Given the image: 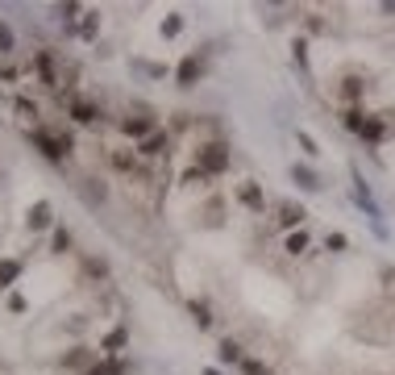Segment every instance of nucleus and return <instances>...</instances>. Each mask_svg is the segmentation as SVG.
<instances>
[{"instance_id": "obj_17", "label": "nucleus", "mask_w": 395, "mask_h": 375, "mask_svg": "<svg viewBox=\"0 0 395 375\" xmlns=\"http://www.w3.org/2000/svg\"><path fill=\"white\" fill-rule=\"evenodd\" d=\"M362 92H367V83H362L358 75H346V79H342V88H337V96L346 100V109H354V104L362 100Z\"/></svg>"}, {"instance_id": "obj_19", "label": "nucleus", "mask_w": 395, "mask_h": 375, "mask_svg": "<svg viewBox=\"0 0 395 375\" xmlns=\"http://www.w3.org/2000/svg\"><path fill=\"white\" fill-rule=\"evenodd\" d=\"M129 342V326H117V330H108L104 334V342H100V351H108V359H117V351Z\"/></svg>"}, {"instance_id": "obj_15", "label": "nucleus", "mask_w": 395, "mask_h": 375, "mask_svg": "<svg viewBox=\"0 0 395 375\" xmlns=\"http://www.w3.org/2000/svg\"><path fill=\"white\" fill-rule=\"evenodd\" d=\"M221 213H225V200H221V196H208V205H204L196 217H200V225H204V230H217V225L225 221Z\"/></svg>"}, {"instance_id": "obj_29", "label": "nucleus", "mask_w": 395, "mask_h": 375, "mask_svg": "<svg viewBox=\"0 0 395 375\" xmlns=\"http://www.w3.org/2000/svg\"><path fill=\"white\" fill-rule=\"evenodd\" d=\"M12 109H17V117H25V121H37V104H33V100L17 96V100H12Z\"/></svg>"}, {"instance_id": "obj_27", "label": "nucleus", "mask_w": 395, "mask_h": 375, "mask_svg": "<svg viewBox=\"0 0 395 375\" xmlns=\"http://www.w3.org/2000/svg\"><path fill=\"white\" fill-rule=\"evenodd\" d=\"M83 375H125V363H121V359H104V363L87 367Z\"/></svg>"}, {"instance_id": "obj_24", "label": "nucleus", "mask_w": 395, "mask_h": 375, "mask_svg": "<svg viewBox=\"0 0 395 375\" xmlns=\"http://www.w3.org/2000/svg\"><path fill=\"white\" fill-rule=\"evenodd\" d=\"M283 250H287L292 259H300V255L308 250V234H304V230H296V234H287V238H283Z\"/></svg>"}, {"instance_id": "obj_20", "label": "nucleus", "mask_w": 395, "mask_h": 375, "mask_svg": "<svg viewBox=\"0 0 395 375\" xmlns=\"http://www.w3.org/2000/svg\"><path fill=\"white\" fill-rule=\"evenodd\" d=\"M21 271H25L21 259H0V288H12L21 280Z\"/></svg>"}, {"instance_id": "obj_16", "label": "nucleus", "mask_w": 395, "mask_h": 375, "mask_svg": "<svg viewBox=\"0 0 395 375\" xmlns=\"http://www.w3.org/2000/svg\"><path fill=\"white\" fill-rule=\"evenodd\" d=\"M62 367H67V372H79V367L87 372V367H96V351L75 346V351H67V355H62Z\"/></svg>"}, {"instance_id": "obj_23", "label": "nucleus", "mask_w": 395, "mask_h": 375, "mask_svg": "<svg viewBox=\"0 0 395 375\" xmlns=\"http://www.w3.org/2000/svg\"><path fill=\"white\" fill-rule=\"evenodd\" d=\"M71 250V230L67 225H54V234H50V255H67Z\"/></svg>"}, {"instance_id": "obj_37", "label": "nucleus", "mask_w": 395, "mask_h": 375, "mask_svg": "<svg viewBox=\"0 0 395 375\" xmlns=\"http://www.w3.org/2000/svg\"><path fill=\"white\" fill-rule=\"evenodd\" d=\"M296 138H300V146H304L308 154H321V150H317V142H312V134H304V129H296Z\"/></svg>"}, {"instance_id": "obj_28", "label": "nucleus", "mask_w": 395, "mask_h": 375, "mask_svg": "<svg viewBox=\"0 0 395 375\" xmlns=\"http://www.w3.org/2000/svg\"><path fill=\"white\" fill-rule=\"evenodd\" d=\"M12 50H17V33L8 21H0V54H12Z\"/></svg>"}, {"instance_id": "obj_4", "label": "nucleus", "mask_w": 395, "mask_h": 375, "mask_svg": "<svg viewBox=\"0 0 395 375\" xmlns=\"http://www.w3.org/2000/svg\"><path fill=\"white\" fill-rule=\"evenodd\" d=\"M67 113H71L75 125H96V121L104 117V109H100L96 100H87V96H71V100H67Z\"/></svg>"}, {"instance_id": "obj_7", "label": "nucleus", "mask_w": 395, "mask_h": 375, "mask_svg": "<svg viewBox=\"0 0 395 375\" xmlns=\"http://www.w3.org/2000/svg\"><path fill=\"white\" fill-rule=\"evenodd\" d=\"M46 225H54V205H50V200H33L29 213H25V230L37 234V230H46Z\"/></svg>"}, {"instance_id": "obj_5", "label": "nucleus", "mask_w": 395, "mask_h": 375, "mask_svg": "<svg viewBox=\"0 0 395 375\" xmlns=\"http://www.w3.org/2000/svg\"><path fill=\"white\" fill-rule=\"evenodd\" d=\"M121 134L133 138V142H146L150 134H158V121L154 113H137V117H121Z\"/></svg>"}, {"instance_id": "obj_3", "label": "nucleus", "mask_w": 395, "mask_h": 375, "mask_svg": "<svg viewBox=\"0 0 395 375\" xmlns=\"http://www.w3.org/2000/svg\"><path fill=\"white\" fill-rule=\"evenodd\" d=\"M204 71H208V58L204 54H183V63H179V71H175V83L179 88H196L200 79H204Z\"/></svg>"}, {"instance_id": "obj_13", "label": "nucleus", "mask_w": 395, "mask_h": 375, "mask_svg": "<svg viewBox=\"0 0 395 375\" xmlns=\"http://www.w3.org/2000/svg\"><path fill=\"white\" fill-rule=\"evenodd\" d=\"M33 71L42 75L46 88H58V71H54V54H50V50H37V54H33Z\"/></svg>"}, {"instance_id": "obj_8", "label": "nucleus", "mask_w": 395, "mask_h": 375, "mask_svg": "<svg viewBox=\"0 0 395 375\" xmlns=\"http://www.w3.org/2000/svg\"><path fill=\"white\" fill-rule=\"evenodd\" d=\"M167 150H171V134H150L146 142H137V154L142 159H167Z\"/></svg>"}, {"instance_id": "obj_10", "label": "nucleus", "mask_w": 395, "mask_h": 375, "mask_svg": "<svg viewBox=\"0 0 395 375\" xmlns=\"http://www.w3.org/2000/svg\"><path fill=\"white\" fill-rule=\"evenodd\" d=\"M237 200H242L250 213H262V209H267V196H262V188H258L254 179H242V184H237Z\"/></svg>"}, {"instance_id": "obj_25", "label": "nucleus", "mask_w": 395, "mask_h": 375, "mask_svg": "<svg viewBox=\"0 0 395 375\" xmlns=\"http://www.w3.org/2000/svg\"><path fill=\"white\" fill-rule=\"evenodd\" d=\"M208 179H212V175H204L200 167H187V171L179 175V184H183V188H208Z\"/></svg>"}, {"instance_id": "obj_40", "label": "nucleus", "mask_w": 395, "mask_h": 375, "mask_svg": "<svg viewBox=\"0 0 395 375\" xmlns=\"http://www.w3.org/2000/svg\"><path fill=\"white\" fill-rule=\"evenodd\" d=\"M204 375H221V372H217V367H204Z\"/></svg>"}, {"instance_id": "obj_26", "label": "nucleus", "mask_w": 395, "mask_h": 375, "mask_svg": "<svg viewBox=\"0 0 395 375\" xmlns=\"http://www.w3.org/2000/svg\"><path fill=\"white\" fill-rule=\"evenodd\" d=\"M217 351H221V359H225V363H242V359H246V355H242V342H233V338H221V346H217Z\"/></svg>"}, {"instance_id": "obj_1", "label": "nucleus", "mask_w": 395, "mask_h": 375, "mask_svg": "<svg viewBox=\"0 0 395 375\" xmlns=\"http://www.w3.org/2000/svg\"><path fill=\"white\" fill-rule=\"evenodd\" d=\"M25 138H29L50 163H62V159L75 150V138H71L67 129H25Z\"/></svg>"}, {"instance_id": "obj_35", "label": "nucleus", "mask_w": 395, "mask_h": 375, "mask_svg": "<svg viewBox=\"0 0 395 375\" xmlns=\"http://www.w3.org/2000/svg\"><path fill=\"white\" fill-rule=\"evenodd\" d=\"M133 67H137V71H146V75H154V79H162V75H167V67H162V63H142V58H133Z\"/></svg>"}, {"instance_id": "obj_22", "label": "nucleus", "mask_w": 395, "mask_h": 375, "mask_svg": "<svg viewBox=\"0 0 395 375\" xmlns=\"http://www.w3.org/2000/svg\"><path fill=\"white\" fill-rule=\"evenodd\" d=\"M96 33H100V13L87 8V13H83V25H79V38H83V42H96Z\"/></svg>"}, {"instance_id": "obj_33", "label": "nucleus", "mask_w": 395, "mask_h": 375, "mask_svg": "<svg viewBox=\"0 0 395 375\" xmlns=\"http://www.w3.org/2000/svg\"><path fill=\"white\" fill-rule=\"evenodd\" d=\"M346 246H350V242H346V234H337V230H333V234L325 238V250H329V255H342Z\"/></svg>"}, {"instance_id": "obj_2", "label": "nucleus", "mask_w": 395, "mask_h": 375, "mask_svg": "<svg viewBox=\"0 0 395 375\" xmlns=\"http://www.w3.org/2000/svg\"><path fill=\"white\" fill-rule=\"evenodd\" d=\"M192 167H200L204 175H221V171H229V163H233V154H229V146L225 142H200L196 150H192Z\"/></svg>"}, {"instance_id": "obj_38", "label": "nucleus", "mask_w": 395, "mask_h": 375, "mask_svg": "<svg viewBox=\"0 0 395 375\" xmlns=\"http://www.w3.org/2000/svg\"><path fill=\"white\" fill-rule=\"evenodd\" d=\"M8 309H12V313H25L29 305H25V296H8Z\"/></svg>"}, {"instance_id": "obj_18", "label": "nucleus", "mask_w": 395, "mask_h": 375, "mask_svg": "<svg viewBox=\"0 0 395 375\" xmlns=\"http://www.w3.org/2000/svg\"><path fill=\"white\" fill-rule=\"evenodd\" d=\"M108 159H112V167H117L121 175H137V154H133L129 146H121V150H108Z\"/></svg>"}, {"instance_id": "obj_30", "label": "nucleus", "mask_w": 395, "mask_h": 375, "mask_svg": "<svg viewBox=\"0 0 395 375\" xmlns=\"http://www.w3.org/2000/svg\"><path fill=\"white\" fill-rule=\"evenodd\" d=\"M362 121H367V113H362V109H342V125H346V129H354V134H358V125H362Z\"/></svg>"}, {"instance_id": "obj_31", "label": "nucleus", "mask_w": 395, "mask_h": 375, "mask_svg": "<svg viewBox=\"0 0 395 375\" xmlns=\"http://www.w3.org/2000/svg\"><path fill=\"white\" fill-rule=\"evenodd\" d=\"M83 271H87L92 280H108V263H104V259H87V263H83Z\"/></svg>"}, {"instance_id": "obj_9", "label": "nucleus", "mask_w": 395, "mask_h": 375, "mask_svg": "<svg viewBox=\"0 0 395 375\" xmlns=\"http://www.w3.org/2000/svg\"><path fill=\"white\" fill-rule=\"evenodd\" d=\"M79 196H83V205H104L108 200V184L96 179V175H83L79 179Z\"/></svg>"}, {"instance_id": "obj_36", "label": "nucleus", "mask_w": 395, "mask_h": 375, "mask_svg": "<svg viewBox=\"0 0 395 375\" xmlns=\"http://www.w3.org/2000/svg\"><path fill=\"white\" fill-rule=\"evenodd\" d=\"M242 372L246 375H275L267 363H258V359H242Z\"/></svg>"}, {"instance_id": "obj_6", "label": "nucleus", "mask_w": 395, "mask_h": 375, "mask_svg": "<svg viewBox=\"0 0 395 375\" xmlns=\"http://www.w3.org/2000/svg\"><path fill=\"white\" fill-rule=\"evenodd\" d=\"M354 200L367 209V217L375 221V230H379V234H387V230H383V209L375 205V196H371V188H367V179H362L358 171H354Z\"/></svg>"}, {"instance_id": "obj_14", "label": "nucleus", "mask_w": 395, "mask_h": 375, "mask_svg": "<svg viewBox=\"0 0 395 375\" xmlns=\"http://www.w3.org/2000/svg\"><path fill=\"white\" fill-rule=\"evenodd\" d=\"M292 179H296L304 192H321V188H325V179H321L308 163H292Z\"/></svg>"}, {"instance_id": "obj_32", "label": "nucleus", "mask_w": 395, "mask_h": 375, "mask_svg": "<svg viewBox=\"0 0 395 375\" xmlns=\"http://www.w3.org/2000/svg\"><path fill=\"white\" fill-rule=\"evenodd\" d=\"M183 29V17L179 13H167V21H162V38H175Z\"/></svg>"}, {"instance_id": "obj_12", "label": "nucleus", "mask_w": 395, "mask_h": 375, "mask_svg": "<svg viewBox=\"0 0 395 375\" xmlns=\"http://www.w3.org/2000/svg\"><path fill=\"white\" fill-rule=\"evenodd\" d=\"M304 217H308V209H304V205H296V200H283V205H279V225H283V230H292V234H296V230L304 225Z\"/></svg>"}, {"instance_id": "obj_39", "label": "nucleus", "mask_w": 395, "mask_h": 375, "mask_svg": "<svg viewBox=\"0 0 395 375\" xmlns=\"http://www.w3.org/2000/svg\"><path fill=\"white\" fill-rule=\"evenodd\" d=\"M379 276H383V284H387V288H395V267H383Z\"/></svg>"}, {"instance_id": "obj_34", "label": "nucleus", "mask_w": 395, "mask_h": 375, "mask_svg": "<svg viewBox=\"0 0 395 375\" xmlns=\"http://www.w3.org/2000/svg\"><path fill=\"white\" fill-rule=\"evenodd\" d=\"M292 63H296L300 71H308V46H304V42H296V46H292Z\"/></svg>"}, {"instance_id": "obj_21", "label": "nucleus", "mask_w": 395, "mask_h": 375, "mask_svg": "<svg viewBox=\"0 0 395 375\" xmlns=\"http://www.w3.org/2000/svg\"><path fill=\"white\" fill-rule=\"evenodd\" d=\"M187 313H192L196 330H212V309H208L204 301H187Z\"/></svg>"}, {"instance_id": "obj_11", "label": "nucleus", "mask_w": 395, "mask_h": 375, "mask_svg": "<svg viewBox=\"0 0 395 375\" xmlns=\"http://www.w3.org/2000/svg\"><path fill=\"white\" fill-rule=\"evenodd\" d=\"M387 134H392V129H387V121H383L379 113H367V121L358 125V138H362V142H383Z\"/></svg>"}]
</instances>
